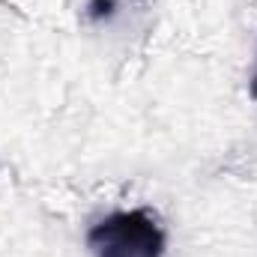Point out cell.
<instances>
[{"instance_id":"1","label":"cell","mask_w":257,"mask_h":257,"mask_svg":"<svg viewBox=\"0 0 257 257\" xmlns=\"http://www.w3.org/2000/svg\"><path fill=\"white\" fill-rule=\"evenodd\" d=\"M87 245L96 257H165V230L147 209H120L87 233Z\"/></svg>"},{"instance_id":"2","label":"cell","mask_w":257,"mask_h":257,"mask_svg":"<svg viewBox=\"0 0 257 257\" xmlns=\"http://www.w3.org/2000/svg\"><path fill=\"white\" fill-rule=\"evenodd\" d=\"M114 9H117V0H90V6H87V15H90L93 21H99V18H108V15H114Z\"/></svg>"},{"instance_id":"3","label":"cell","mask_w":257,"mask_h":257,"mask_svg":"<svg viewBox=\"0 0 257 257\" xmlns=\"http://www.w3.org/2000/svg\"><path fill=\"white\" fill-rule=\"evenodd\" d=\"M251 96L257 99V75H254V81H251Z\"/></svg>"}]
</instances>
